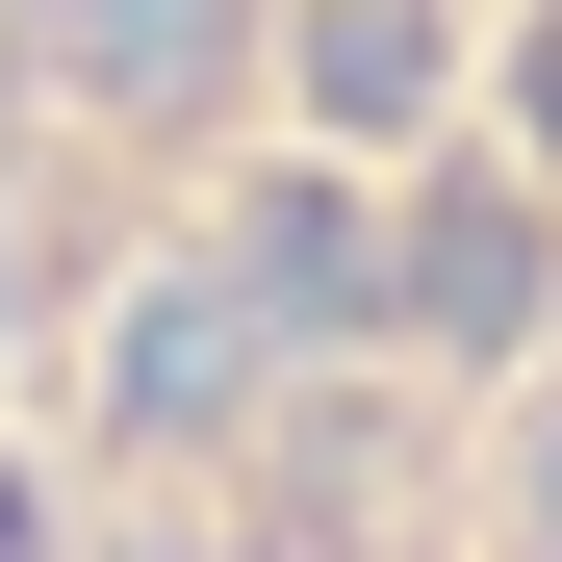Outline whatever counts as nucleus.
<instances>
[{
	"mask_svg": "<svg viewBox=\"0 0 562 562\" xmlns=\"http://www.w3.org/2000/svg\"><path fill=\"white\" fill-rule=\"evenodd\" d=\"M0 486L52 562H562V0H0Z\"/></svg>",
	"mask_w": 562,
	"mask_h": 562,
	"instance_id": "obj_1",
	"label": "nucleus"
}]
</instances>
